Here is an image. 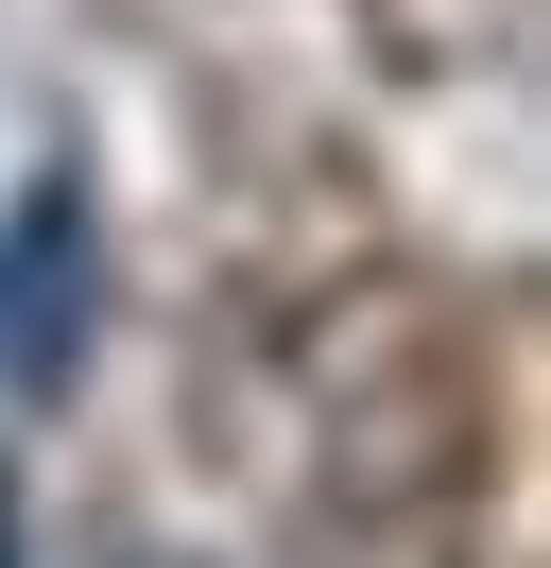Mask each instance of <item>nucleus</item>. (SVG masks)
<instances>
[{"instance_id": "nucleus-1", "label": "nucleus", "mask_w": 551, "mask_h": 568, "mask_svg": "<svg viewBox=\"0 0 551 568\" xmlns=\"http://www.w3.org/2000/svg\"><path fill=\"white\" fill-rule=\"evenodd\" d=\"M87 276H103L87 190L34 173L18 224H0V396H69V379H87Z\"/></svg>"}, {"instance_id": "nucleus-2", "label": "nucleus", "mask_w": 551, "mask_h": 568, "mask_svg": "<svg viewBox=\"0 0 551 568\" xmlns=\"http://www.w3.org/2000/svg\"><path fill=\"white\" fill-rule=\"evenodd\" d=\"M103 568H190V551H103Z\"/></svg>"}]
</instances>
